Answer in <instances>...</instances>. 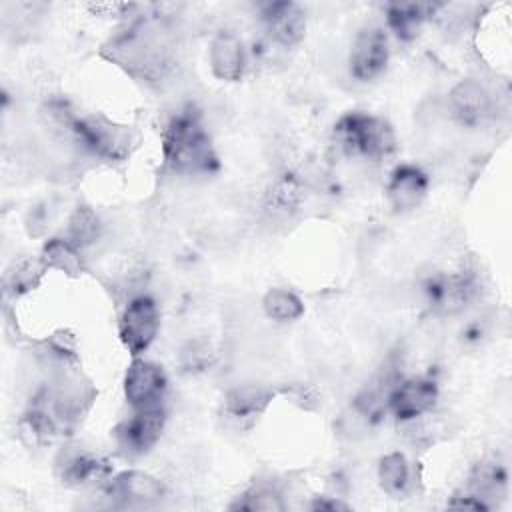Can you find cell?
<instances>
[{
    "label": "cell",
    "mask_w": 512,
    "mask_h": 512,
    "mask_svg": "<svg viewBox=\"0 0 512 512\" xmlns=\"http://www.w3.org/2000/svg\"><path fill=\"white\" fill-rule=\"evenodd\" d=\"M168 390V376L164 368L152 360L132 358L122 378V392L126 404L136 408L160 406Z\"/></svg>",
    "instance_id": "obj_8"
},
{
    "label": "cell",
    "mask_w": 512,
    "mask_h": 512,
    "mask_svg": "<svg viewBox=\"0 0 512 512\" xmlns=\"http://www.w3.org/2000/svg\"><path fill=\"white\" fill-rule=\"evenodd\" d=\"M430 178L416 164H400L390 172L386 198L394 212L416 210L428 196Z\"/></svg>",
    "instance_id": "obj_14"
},
{
    "label": "cell",
    "mask_w": 512,
    "mask_h": 512,
    "mask_svg": "<svg viewBox=\"0 0 512 512\" xmlns=\"http://www.w3.org/2000/svg\"><path fill=\"white\" fill-rule=\"evenodd\" d=\"M112 472V464L108 458L92 454L88 450H72L64 452L58 460V478L66 486L82 488L108 480Z\"/></svg>",
    "instance_id": "obj_15"
},
{
    "label": "cell",
    "mask_w": 512,
    "mask_h": 512,
    "mask_svg": "<svg viewBox=\"0 0 512 512\" xmlns=\"http://www.w3.org/2000/svg\"><path fill=\"white\" fill-rule=\"evenodd\" d=\"M376 478H378L382 492H386L388 496L398 498V496L406 494L410 488V482H412V468H410L406 454H402V452L384 454L378 460Z\"/></svg>",
    "instance_id": "obj_20"
},
{
    "label": "cell",
    "mask_w": 512,
    "mask_h": 512,
    "mask_svg": "<svg viewBox=\"0 0 512 512\" xmlns=\"http://www.w3.org/2000/svg\"><path fill=\"white\" fill-rule=\"evenodd\" d=\"M434 10V4L424 2H390L384 8L386 30H390L400 42H412L418 38L424 22Z\"/></svg>",
    "instance_id": "obj_17"
},
{
    "label": "cell",
    "mask_w": 512,
    "mask_h": 512,
    "mask_svg": "<svg viewBox=\"0 0 512 512\" xmlns=\"http://www.w3.org/2000/svg\"><path fill=\"white\" fill-rule=\"evenodd\" d=\"M300 200H302V186L290 174H284L278 180H274L266 192V204L276 214L292 212L294 208H298Z\"/></svg>",
    "instance_id": "obj_25"
},
{
    "label": "cell",
    "mask_w": 512,
    "mask_h": 512,
    "mask_svg": "<svg viewBox=\"0 0 512 512\" xmlns=\"http://www.w3.org/2000/svg\"><path fill=\"white\" fill-rule=\"evenodd\" d=\"M260 18L268 36L284 48L300 44L306 36V10L298 2H268L260 8Z\"/></svg>",
    "instance_id": "obj_12"
},
{
    "label": "cell",
    "mask_w": 512,
    "mask_h": 512,
    "mask_svg": "<svg viewBox=\"0 0 512 512\" xmlns=\"http://www.w3.org/2000/svg\"><path fill=\"white\" fill-rule=\"evenodd\" d=\"M476 278L468 270L438 272L424 282L428 304L442 314H456L476 296Z\"/></svg>",
    "instance_id": "obj_9"
},
{
    "label": "cell",
    "mask_w": 512,
    "mask_h": 512,
    "mask_svg": "<svg viewBox=\"0 0 512 512\" xmlns=\"http://www.w3.org/2000/svg\"><path fill=\"white\" fill-rule=\"evenodd\" d=\"M508 484V472L500 462H482L474 470L470 478V492L488 502L490 496H498L504 492Z\"/></svg>",
    "instance_id": "obj_24"
},
{
    "label": "cell",
    "mask_w": 512,
    "mask_h": 512,
    "mask_svg": "<svg viewBox=\"0 0 512 512\" xmlns=\"http://www.w3.org/2000/svg\"><path fill=\"white\" fill-rule=\"evenodd\" d=\"M310 508L312 510H320V512H334V510H348L350 506L342 500H336L332 496H316L312 502H310Z\"/></svg>",
    "instance_id": "obj_28"
},
{
    "label": "cell",
    "mask_w": 512,
    "mask_h": 512,
    "mask_svg": "<svg viewBox=\"0 0 512 512\" xmlns=\"http://www.w3.org/2000/svg\"><path fill=\"white\" fill-rule=\"evenodd\" d=\"M166 420L168 416L164 404L136 408L116 428V442L120 450L128 456L148 454L160 442L166 428Z\"/></svg>",
    "instance_id": "obj_7"
},
{
    "label": "cell",
    "mask_w": 512,
    "mask_h": 512,
    "mask_svg": "<svg viewBox=\"0 0 512 512\" xmlns=\"http://www.w3.org/2000/svg\"><path fill=\"white\" fill-rule=\"evenodd\" d=\"M106 492L122 506H154L164 500L166 486L146 470H124L108 480Z\"/></svg>",
    "instance_id": "obj_11"
},
{
    "label": "cell",
    "mask_w": 512,
    "mask_h": 512,
    "mask_svg": "<svg viewBox=\"0 0 512 512\" xmlns=\"http://www.w3.org/2000/svg\"><path fill=\"white\" fill-rule=\"evenodd\" d=\"M450 508H458V510H474V512H484L490 508L488 502H484L480 496L468 492V494H460V496H454L450 502H448Z\"/></svg>",
    "instance_id": "obj_27"
},
{
    "label": "cell",
    "mask_w": 512,
    "mask_h": 512,
    "mask_svg": "<svg viewBox=\"0 0 512 512\" xmlns=\"http://www.w3.org/2000/svg\"><path fill=\"white\" fill-rule=\"evenodd\" d=\"M340 150L354 158L386 160L396 152V132L388 120L370 112H346L332 128Z\"/></svg>",
    "instance_id": "obj_2"
},
{
    "label": "cell",
    "mask_w": 512,
    "mask_h": 512,
    "mask_svg": "<svg viewBox=\"0 0 512 512\" xmlns=\"http://www.w3.org/2000/svg\"><path fill=\"white\" fill-rule=\"evenodd\" d=\"M64 236L76 244L80 250L92 246L102 236V220L96 214V210L88 204H78L66 222Z\"/></svg>",
    "instance_id": "obj_21"
},
{
    "label": "cell",
    "mask_w": 512,
    "mask_h": 512,
    "mask_svg": "<svg viewBox=\"0 0 512 512\" xmlns=\"http://www.w3.org/2000/svg\"><path fill=\"white\" fill-rule=\"evenodd\" d=\"M262 310L266 318L278 322V324H290L302 318L304 314V302L302 298L292 292L290 288H270L262 296Z\"/></svg>",
    "instance_id": "obj_22"
},
{
    "label": "cell",
    "mask_w": 512,
    "mask_h": 512,
    "mask_svg": "<svg viewBox=\"0 0 512 512\" xmlns=\"http://www.w3.org/2000/svg\"><path fill=\"white\" fill-rule=\"evenodd\" d=\"M390 62V44L384 26L368 24L352 40L348 54L350 76L358 82H372L384 74Z\"/></svg>",
    "instance_id": "obj_6"
},
{
    "label": "cell",
    "mask_w": 512,
    "mask_h": 512,
    "mask_svg": "<svg viewBox=\"0 0 512 512\" xmlns=\"http://www.w3.org/2000/svg\"><path fill=\"white\" fill-rule=\"evenodd\" d=\"M160 330V310L152 296H132L118 318V336L132 358L142 356Z\"/></svg>",
    "instance_id": "obj_4"
},
{
    "label": "cell",
    "mask_w": 512,
    "mask_h": 512,
    "mask_svg": "<svg viewBox=\"0 0 512 512\" xmlns=\"http://www.w3.org/2000/svg\"><path fill=\"white\" fill-rule=\"evenodd\" d=\"M58 420L48 406L34 404L16 420V432L26 448L40 450L54 442L58 436Z\"/></svg>",
    "instance_id": "obj_16"
},
{
    "label": "cell",
    "mask_w": 512,
    "mask_h": 512,
    "mask_svg": "<svg viewBox=\"0 0 512 512\" xmlns=\"http://www.w3.org/2000/svg\"><path fill=\"white\" fill-rule=\"evenodd\" d=\"M164 164L180 176H206L218 170L216 148L196 110L176 112L162 130Z\"/></svg>",
    "instance_id": "obj_1"
},
{
    "label": "cell",
    "mask_w": 512,
    "mask_h": 512,
    "mask_svg": "<svg viewBox=\"0 0 512 512\" xmlns=\"http://www.w3.org/2000/svg\"><path fill=\"white\" fill-rule=\"evenodd\" d=\"M66 136L80 150L106 162L124 160L130 154L132 146L130 130L100 114H76L68 126Z\"/></svg>",
    "instance_id": "obj_3"
},
{
    "label": "cell",
    "mask_w": 512,
    "mask_h": 512,
    "mask_svg": "<svg viewBox=\"0 0 512 512\" xmlns=\"http://www.w3.org/2000/svg\"><path fill=\"white\" fill-rule=\"evenodd\" d=\"M272 398L274 392L262 384H240L224 394V410L232 418L246 420L262 414Z\"/></svg>",
    "instance_id": "obj_18"
},
{
    "label": "cell",
    "mask_w": 512,
    "mask_h": 512,
    "mask_svg": "<svg viewBox=\"0 0 512 512\" xmlns=\"http://www.w3.org/2000/svg\"><path fill=\"white\" fill-rule=\"evenodd\" d=\"M40 260L46 270H58L68 276H78L84 270L82 250L66 236L48 238L40 248Z\"/></svg>",
    "instance_id": "obj_19"
},
{
    "label": "cell",
    "mask_w": 512,
    "mask_h": 512,
    "mask_svg": "<svg viewBox=\"0 0 512 512\" xmlns=\"http://www.w3.org/2000/svg\"><path fill=\"white\" fill-rule=\"evenodd\" d=\"M448 110L458 124L478 128L488 118H492L494 100L490 90L482 82L474 78H464L450 88Z\"/></svg>",
    "instance_id": "obj_10"
},
{
    "label": "cell",
    "mask_w": 512,
    "mask_h": 512,
    "mask_svg": "<svg viewBox=\"0 0 512 512\" xmlns=\"http://www.w3.org/2000/svg\"><path fill=\"white\" fill-rule=\"evenodd\" d=\"M208 66L216 80L238 82L248 66V54L240 36L220 30L208 44Z\"/></svg>",
    "instance_id": "obj_13"
},
{
    "label": "cell",
    "mask_w": 512,
    "mask_h": 512,
    "mask_svg": "<svg viewBox=\"0 0 512 512\" xmlns=\"http://www.w3.org/2000/svg\"><path fill=\"white\" fill-rule=\"evenodd\" d=\"M286 508L282 492L266 482H256L248 486L232 504L230 510L242 512H282Z\"/></svg>",
    "instance_id": "obj_23"
},
{
    "label": "cell",
    "mask_w": 512,
    "mask_h": 512,
    "mask_svg": "<svg viewBox=\"0 0 512 512\" xmlns=\"http://www.w3.org/2000/svg\"><path fill=\"white\" fill-rule=\"evenodd\" d=\"M440 390L432 378L412 376L402 378L390 386L386 394V412L402 424H410L428 416L438 404Z\"/></svg>",
    "instance_id": "obj_5"
},
{
    "label": "cell",
    "mask_w": 512,
    "mask_h": 512,
    "mask_svg": "<svg viewBox=\"0 0 512 512\" xmlns=\"http://www.w3.org/2000/svg\"><path fill=\"white\" fill-rule=\"evenodd\" d=\"M46 272V266L42 264L40 256L36 258H24L14 264V268L6 276V292L12 296H22L34 286H38L42 274Z\"/></svg>",
    "instance_id": "obj_26"
}]
</instances>
